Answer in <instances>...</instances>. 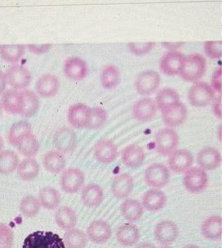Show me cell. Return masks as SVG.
<instances>
[{
    "label": "cell",
    "instance_id": "cell-53",
    "mask_svg": "<svg viewBox=\"0 0 222 248\" xmlns=\"http://www.w3.org/2000/svg\"><path fill=\"white\" fill-rule=\"evenodd\" d=\"M183 248H200L199 246H196V245H188V246H185Z\"/></svg>",
    "mask_w": 222,
    "mask_h": 248
},
{
    "label": "cell",
    "instance_id": "cell-4",
    "mask_svg": "<svg viewBox=\"0 0 222 248\" xmlns=\"http://www.w3.org/2000/svg\"><path fill=\"white\" fill-rule=\"evenodd\" d=\"M144 180L145 184L153 189L165 187L171 180L169 168L163 164H152L145 169Z\"/></svg>",
    "mask_w": 222,
    "mask_h": 248
},
{
    "label": "cell",
    "instance_id": "cell-5",
    "mask_svg": "<svg viewBox=\"0 0 222 248\" xmlns=\"http://www.w3.org/2000/svg\"><path fill=\"white\" fill-rule=\"evenodd\" d=\"M179 144L178 135L171 128L159 130L156 135V150L163 156H169L177 150Z\"/></svg>",
    "mask_w": 222,
    "mask_h": 248
},
{
    "label": "cell",
    "instance_id": "cell-21",
    "mask_svg": "<svg viewBox=\"0 0 222 248\" xmlns=\"http://www.w3.org/2000/svg\"><path fill=\"white\" fill-rule=\"evenodd\" d=\"M157 111L156 102L150 98L139 99L133 107V116L139 122H148L154 117Z\"/></svg>",
    "mask_w": 222,
    "mask_h": 248
},
{
    "label": "cell",
    "instance_id": "cell-23",
    "mask_svg": "<svg viewBox=\"0 0 222 248\" xmlns=\"http://www.w3.org/2000/svg\"><path fill=\"white\" fill-rule=\"evenodd\" d=\"M116 236L119 244L125 247H131L139 242L140 232L135 225L127 223L119 226Z\"/></svg>",
    "mask_w": 222,
    "mask_h": 248
},
{
    "label": "cell",
    "instance_id": "cell-10",
    "mask_svg": "<svg viewBox=\"0 0 222 248\" xmlns=\"http://www.w3.org/2000/svg\"><path fill=\"white\" fill-rule=\"evenodd\" d=\"M154 235L158 243L162 246H170L178 238V228L171 220H162L156 225Z\"/></svg>",
    "mask_w": 222,
    "mask_h": 248
},
{
    "label": "cell",
    "instance_id": "cell-52",
    "mask_svg": "<svg viewBox=\"0 0 222 248\" xmlns=\"http://www.w3.org/2000/svg\"><path fill=\"white\" fill-rule=\"evenodd\" d=\"M3 147H4V140H3L2 138L0 136V152L2 150Z\"/></svg>",
    "mask_w": 222,
    "mask_h": 248
},
{
    "label": "cell",
    "instance_id": "cell-31",
    "mask_svg": "<svg viewBox=\"0 0 222 248\" xmlns=\"http://www.w3.org/2000/svg\"><path fill=\"white\" fill-rule=\"evenodd\" d=\"M1 104L2 108L7 112L12 114H19L22 106L21 93L14 90L4 92L1 97Z\"/></svg>",
    "mask_w": 222,
    "mask_h": 248
},
{
    "label": "cell",
    "instance_id": "cell-20",
    "mask_svg": "<svg viewBox=\"0 0 222 248\" xmlns=\"http://www.w3.org/2000/svg\"><path fill=\"white\" fill-rule=\"evenodd\" d=\"M118 153L116 144L108 139L100 140L95 147V156L101 163H111L116 160Z\"/></svg>",
    "mask_w": 222,
    "mask_h": 248
},
{
    "label": "cell",
    "instance_id": "cell-29",
    "mask_svg": "<svg viewBox=\"0 0 222 248\" xmlns=\"http://www.w3.org/2000/svg\"><path fill=\"white\" fill-rule=\"evenodd\" d=\"M43 165L48 172L59 174L65 169L66 160L63 153L58 151H50L44 155Z\"/></svg>",
    "mask_w": 222,
    "mask_h": 248
},
{
    "label": "cell",
    "instance_id": "cell-26",
    "mask_svg": "<svg viewBox=\"0 0 222 248\" xmlns=\"http://www.w3.org/2000/svg\"><path fill=\"white\" fill-rule=\"evenodd\" d=\"M60 82L56 76L51 74L44 75L39 78L36 85L38 94L43 97H53L59 90Z\"/></svg>",
    "mask_w": 222,
    "mask_h": 248
},
{
    "label": "cell",
    "instance_id": "cell-51",
    "mask_svg": "<svg viewBox=\"0 0 222 248\" xmlns=\"http://www.w3.org/2000/svg\"><path fill=\"white\" fill-rule=\"evenodd\" d=\"M136 248H156L154 245L152 243H148V242H143V243H139Z\"/></svg>",
    "mask_w": 222,
    "mask_h": 248
},
{
    "label": "cell",
    "instance_id": "cell-13",
    "mask_svg": "<svg viewBox=\"0 0 222 248\" xmlns=\"http://www.w3.org/2000/svg\"><path fill=\"white\" fill-rule=\"evenodd\" d=\"M197 162L199 168H202L206 172L214 170L221 165V153L217 148L205 147L197 154Z\"/></svg>",
    "mask_w": 222,
    "mask_h": 248
},
{
    "label": "cell",
    "instance_id": "cell-9",
    "mask_svg": "<svg viewBox=\"0 0 222 248\" xmlns=\"http://www.w3.org/2000/svg\"><path fill=\"white\" fill-rule=\"evenodd\" d=\"M161 111L163 123L168 128H174L182 125L188 117L186 106L180 102L162 108Z\"/></svg>",
    "mask_w": 222,
    "mask_h": 248
},
{
    "label": "cell",
    "instance_id": "cell-34",
    "mask_svg": "<svg viewBox=\"0 0 222 248\" xmlns=\"http://www.w3.org/2000/svg\"><path fill=\"white\" fill-rule=\"evenodd\" d=\"M22 96V106L20 115L24 118L33 116L39 108V100L33 92L24 90L21 92Z\"/></svg>",
    "mask_w": 222,
    "mask_h": 248
},
{
    "label": "cell",
    "instance_id": "cell-22",
    "mask_svg": "<svg viewBox=\"0 0 222 248\" xmlns=\"http://www.w3.org/2000/svg\"><path fill=\"white\" fill-rule=\"evenodd\" d=\"M88 67L86 62L82 58L72 57L65 61L64 73L73 80H82L87 76Z\"/></svg>",
    "mask_w": 222,
    "mask_h": 248
},
{
    "label": "cell",
    "instance_id": "cell-46",
    "mask_svg": "<svg viewBox=\"0 0 222 248\" xmlns=\"http://www.w3.org/2000/svg\"><path fill=\"white\" fill-rule=\"evenodd\" d=\"M154 42L129 43L128 44V48L136 56H143L149 53L154 48Z\"/></svg>",
    "mask_w": 222,
    "mask_h": 248
},
{
    "label": "cell",
    "instance_id": "cell-28",
    "mask_svg": "<svg viewBox=\"0 0 222 248\" xmlns=\"http://www.w3.org/2000/svg\"><path fill=\"white\" fill-rule=\"evenodd\" d=\"M55 220L60 229L67 231L76 227L78 223L77 214L71 208L62 206L56 211Z\"/></svg>",
    "mask_w": 222,
    "mask_h": 248
},
{
    "label": "cell",
    "instance_id": "cell-45",
    "mask_svg": "<svg viewBox=\"0 0 222 248\" xmlns=\"http://www.w3.org/2000/svg\"><path fill=\"white\" fill-rule=\"evenodd\" d=\"M205 52L208 57L218 59L222 56V43L221 41H208L204 44Z\"/></svg>",
    "mask_w": 222,
    "mask_h": 248
},
{
    "label": "cell",
    "instance_id": "cell-47",
    "mask_svg": "<svg viewBox=\"0 0 222 248\" xmlns=\"http://www.w3.org/2000/svg\"><path fill=\"white\" fill-rule=\"evenodd\" d=\"M222 69L221 67H218L213 73L212 78V88L214 91L217 93H222Z\"/></svg>",
    "mask_w": 222,
    "mask_h": 248
},
{
    "label": "cell",
    "instance_id": "cell-49",
    "mask_svg": "<svg viewBox=\"0 0 222 248\" xmlns=\"http://www.w3.org/2000/svg\"><path fill=\"white\" fill-rule=\"evenodd\" d=\"M212 110L214 115L219 119H221L222 117L221 95H219L216 98L214 97L212 105Z\"/></svg>",
    "mask_w": 222,
    "mask_h": 248
},
{
    "label": "cell",
    "instance_id": "cell-40",
    "mask_svg": "<svg viewBox=\"0 0 222 248\" xmlns=\"http://www.w3.org/2000/svg\"><path fill=\"white\" fill-rule=\"evenodd\" d=\"M25 53V46L23 45H4L0 46V56L5 62L16 63Z\"/></svg>",
    "mask_w": 222,
    "mask_h": 248
},
{
    "label": "cell",
    "instance_id": "cell-38",
    "mask_svg": "<svg viewBox=\"0 0 222 248\" xmlns=\"http://www.w3.org/2000/svg\"><path fill=\"white\" fill-rule=\"evenodd\" d=\"M100 78L104 88L111 90L115 88L120 82V72L115 65H106L102 69Z\"/></svg>",
    "mask_w": 222,
    "mask_h": 248
},
{
    "label": "cell",
    "instance_id": "cell-39",
    "mask_svg": "<svg viewBox=\"0 0 222 248\" xmlns=\"http://www.w3.org/2000/svg\"><path fill=\"white\" fill-rule=\"evenodd\" d=\"M17 149L24 157H33L39 150V143L34 134L30 133L24 138L17 145Z\"/></svg>",
    "mask_w": 222,
    "mask_h": 248
},
{
    "label": "cell",
    "instance_id": "cell-42",
    "mask_svg": "<svg viewBox=\"0 0 222 248\" xmlns=\"http://www.w3.org/2000/svg\"><path fill=\"white\" fill-rule=\"evenodd\" d=\"M180 102V96L174 89L165 87L162 89L156 95V105L160 108H165L168 106Z\"/></svg>",
    "mask_w": 222,
    "mask_h": 248
},
{
    "label": "cell",
    "instance_id": "cell-32",
    "mask_svg": "<svg viewBox=\"0 0 222 248\" xmlns=\"http://www.w3.org/2000/svg\"><path fill=\"white\" fill-rule=\"evenodd\" d=\"M16 170L21 180L26 182L32 181L39 176L40 165L34 158L29 157L19 162Z\"/></svg>",
    "mask_w": 222,
    "mask_h": 248
},
{
    "label": "cell",
    "instance_id": "cell-35",
    "mask_svg": "<svg viewBox=\"0 0 222 248\" xmlns=\"http://www.w3.org/2000/svg\"><path fill=\"white\" fill-rule=\"evenodd\" d=\"M64 245L67 248H85L88 242L87 234L82 230H68L64 234Z\"/></svg>",
    "mask_w": 222,
    "mask_h": 248
},
{
    "label": "cell",
    "instance_id": "cell-14",
    "mask_svg": "<svg viewBox=\"0 0 222 248\" xmlns=\"http://www.w3.org/2000/svg\"><path fill=\"white\" fill-rule=\"evenodd\" d=\"M77 142L76 133L67 127L59 128L53 137V143L58 152L68 153L74 149Z\"/></svg>",
    "mask_w": 222,
    "mask_h": 248
},
{
    "label": "cell",
    "instance_id": "cell-12",
    "mask_svg": "<svg viewBox=\"0 0 222 248\" xmlns=\"http://www.w3.org/2000/svg\"><path fill=\"white\" fill-rule=\"evenodd\" d=\"M87 238L95 244L106 243L112 235V229L106 220H95L89 225Z\"/></svg>",
    "mask_w": 222,
    "mask_h": 248
},
{
    "label": "cell",
    "instance_id": "cell-24",
    "mask_svg": "<svg viewBox=\"0 0 222 248\" xmlns=\"http://www.w3.org/2000/svg\"><path fill=\"white\" fill-rule=\"evenodd\" d=\"M202 235L206 240L216 241L222 237V218L220 216H212L204 220L201 226Z\"/></svg>",
    "mask_w": 222,
    "mask_h": 248
},
{
    "label": "cell",
    "instance_id": "cell-30",
    "mask_svg": "<svg viewBox=\"0 0 222 248\" xmlns=\"http://www.w3.org/2000/svg\"><path fill=\"white\" fill-rule=\"evenodd\" d=\"M121 214L129 222L137 221L143 215L144 209L139 201L127 199L120 206Z\"/></svg>",
    "mask_w": 222,
    "mask_h": 248
},
{
    "label": "cell",
    "instance_id": "cell-11",
    "mask_svg": "<svg viewBox=\"0 0 222 248\" xmlns=\"http://www.w3.org/2000/svg\"><path fill=\"white\" fill-rule=\"evenodd\" d=\"M194 157L190 151L186 149L176 150L168 158L169 170L174 173H185L192 168Z\"/></svg>",
    "mask_w": 222,
    "mask_h": 248
},
{
    "label": "cell",
    "instance_id": "cell-55",
    "mask_svg": "<svg viewBox=\"0 0 222 248\" xmlns=\"http://www.w3.org/2000/svg\"><path fill=\"white\" fill-rule=\"evenodd\" d=\"M159 248H171L168 247V246H162V247H160Z\"/></svg>",
    "mask_w": 222,
    "mask_h": 248
},
{
    "label": "cell",
    "instance_id": "cell-17",
    "mask_svg": "<svg viewBox=\"0 0 222 248\" xmlns=\"http://www.w3.org/2000/svg\"><path fill=\"white\" fill-rule=\"evenodd\" d=\"M133 177L128 173H122L114 177L111 183V192L119 200L127 198L134 190Z\"/></svg>",
    "mask_w": 222,
    "mask_h": 248
},
{
    "label": "cell",
    "instance_id": "cell-54",
    "mask_svg": "<svg viewBox=\"0 0 222 248\" xmlns=\"http://www.w3.org/2000/svg\"><path fill=\"white\" fill-rule=\"evenodd\" d=\"M1 114H2V106H1V102H0V118H1Z\"/></svg>",
    "mask_w": 222,
    "mask_h": 248
},
{
    "label": "cell",
    "instance_id": "cell-2",
    "mask_svg": "<svg viewBox=\"0 0 222 248\" xmlns=\"http://www.w3.org/2000/svg\"><path fill=\"white\" fill-rule=\"evenodd\" d=\"M22 248H65L63 240L51 231H36L24 240Z\"/></svg>",
    "mask_w": 222,
    "mask_h": 248
},
{
    "label": "cell",
    "instance_id": "cell-27",
    "mask_svg": "<svg viewBox=\"0 0 222 248\" xmlns=\"http://www.w3.org/2000/svg\"><path fill=\"white\" fill-rule=\"evenodd\" d=\"M145 157L144 151L139 145H128L122 152V162L127 168H139L144 162Z\"/></svg>",
    "mask_w": 222,
    "mask_h": 248
},
{
    "label": "cell",
    "instance_id": "cell-1",
    "mask_svg": "<svg viewBox=\"0 0 222 248\" xmlns=\"http://www.w3.org/2000/svg\"><path fill=\"white\" fill-rule=\"evenodd\" d=\"M206 67V59L203 55L194 53L185 57L179 74L187 82H196L204 76Z\"/></svg>",
    "mask_w": 222,
    "mask_h": 248
},
{
    "label": "cell",
    "instance_id": "cell-50",
    "mask_svg": "<svg viewBox=\"0 0 222 248\" xmlns=\"http://www.w3.org/2000/svg\"><path fill=\"white\" fill-rule=\"evenodd\" d=\"M7 84V80L6 74H4L2 71L0 70V94H3V93L5 92Z\"/></svg>",
    "mask_w": 222,
    "mask_h": 248
},
{
    "label": "cell",
    "instance_id": "cell-41",
    "mask_svg": "<svg viewBox=\"0 0 222 248\" xmlns=\"http://www.w3.org/2000/svg\"><path fill=\"white\" fill-rule=\"evenodd\" d=\"M41 206L37 198L33 196H27L20 202L19 210L26 218H33L39 214Z\"/></svg>",
    "mask_w": 222,
    "mask_h": 248
},
{
    "label": "cell",
    "instance_id": "cell-16",
    "mask_svg": "<svg viewBox=\"0 0 222 248\" xmlns=\"http://www.w3.org/2000/svg\"><path fill=\"white\" fill-rule=\"evenodd\" d=\"M7 83L15 89H24L32 81V76L28 69L19 65H12L6 73Z\"/></svg>",
    "mask_w": 222,
    "mask_h": 248
},
{
    "label": "cell",
    "instance_id": "cell-18",
    "mask_svg": "<svg viewBox=\"0 0 222 248\" xmlns=\"http://www.w3.org/2000/svg\"><path fill=\"white\" fill-rule=\"evenodd\" d=\"M90 108L84 104H76L69 108L68 120L76 128H87L90 119Z\"/></svg>",
    "mask_w": 222,
    "mask_h": 248
},
{
    "label": "cell",
    "instance_id": "cell-8",
    "mask_svg": "<svg viewBox=\"0 0 222 248\" xmlns=\"http://www.w3.org/2000/svg\"><path fill=\"white\" fill-rule=\"evenodd\" d=\"M160 78L154 70H145L136 77L135 88L138 93L143 96L154 94L160 85Z\"/></svg>",
    "mask_w": 222,
    "mask_h": 248
},
{
    "label": "cell",
    "instance_id": "cell-43",
    "mask_svg": "<svg viewBox=\"0 0 222 248\" xmlns=\"http://www.w3.org/2000/svg\"><path fill=\"white\" fill-rule=\"evenodd\" d=\"M107 117L106 111L102 107L90 108V119L87 128L91 130L99 129L106 122Z\"/></svg>",
    "mask_w": 222,
    "mask_h": 248
},
{
    "label": "cell",
    "instance_id": "cell-25",
    "mask_svg": "<svg viewBox=\"0 0 222 248\" xmlns=\"http://www.w3.org/2000/svg\"><path fill=\"white\" fill-rule=\"evenodd\" d=\"M81 198L87 207H98L104 200L103 189L97 184H89L82 189Z\"/></svg>",
    "mask_w": 222,
    "mask_h": 248
},
{
    "label": "cell",
    "instance_id": "cell-44",
    "mask_svg": "<svg viewBox=\"0 0 222 248\" xmlns=\"http://www.w3.org/2000/svg\"><path fill=\"white\" fill-rule=\"evenodd\" d=\"M13 246V231L5 223H0V248H12Z\"/></svg>",
    "mask_w": 222,
    "mask_h": 248
},
{
    "label": "cell",
    "instance_id": "cell-37",
    "mask_svg": "<svg viewBox=\"0 0 222 248\" xmlns=\"http://www.w3.org/2000/svg\"><path fill=\"white\" fill-rule=\"evenodd\" d=\"M32 133V125L26 121H20L12 125L8 134L11 145L17 146L19 142L27 135Z\"/></svg>",
    "mask_w": 222,
    "mask_h": 248
},
{
    "label": "cell",
    "instance_id": "cell-36",
    "mask_svg": "<svg viewBox=\"0 0 222 248\" xmlns=\"http://www.w3.org/2000/svg\"><path fill=\"white\" fill-rule=\"evenodd\" d=\"M19 164L17 154L10 150L0 152V174H10L17 169Z\"/></svg>",
    "mask_w": 222,
    "mask_h": 248
},
{
    "label": "cell",
    "instance_id": "cell-6",
    "mask_svg": "<svg viewBox=\"0 0 222 248\" xmlns=\"http://www.w3.org/2000/svg\"><path fill=\"white\" fill-rule=\"evenodd\" d=\"M214 90L206 82H196L188 92V100L193 107H206L214 99Z\"/></svg>",
    "mask_w": 222,
    "mask_h": 248
},
{
    "label": "cell",
    "instance_id": "cell-48",
    "mask_svg": "<svg viewBox=\"0 0 222 248\" xmlns=\"http://www.w3.org/2000/svg\"><path fill=\"white\" fill-rule=\"evenodd\" d=\"M27 47L29 51L32 52L34 54L39 55L49 51L52 48V45L50 44H42V45L30 44V45H27Z\"/></svg>",
    "mask_w": 222,
    "mask_h": 248
},
{
    "label": "cell",
    "instance_id": "cell-19",
    "mask_svg": "<svg viewBox=\"0 0 222 248\" xmlns=\"http://www.w3.org/2000/svg\"><path fill=\"white\" fill-rule=\"evenodd\" d=\"M167 197L163 191L159 189H152L147 191L142 198V206L145 210L156 212L165 207Z\"/></svg>",
    "mask_w": 222,
    "mask_h": 248
},
{
    "label": "cell",
    "instance_id": "cell-7",
    "mask_svg": "<svg viewBox=\"0 0 222 248\" xmlns=\"http://www.w3.org/2000/svg\"><path fill=\"white\" fill-rule=\"evenodd\" d=\"M85 175L78 168H68L63 172L61 177V186L67 194H75L83 187Z\"/></svg>",
    "mask_w": 222,
    "mask_h": 248
},
{
    "label": "cell",
    "instance_id": "cell-15",
    "mask_svg": "<svg viewBox=\"0 0 222 248\" xmlns=\"http://www.w3.org/2000/svg\"><path fill=\"white\" fill-rule=\"evenodd\" d=\"M185 56L176 50H171L163 55L160 61V68L167 76H175L181 70Z\"/></svg>",
    "mask_w": 222,
    "mask_h": 248
},
{
    "label": "cell",
    "instance_id": "cell-33",
    "mask_svg": "<svg viewBox=\"0 0 222 248\" xmlns=\"http://www.w3.org/2000/svg\"><path fill=\"white\" fill-rule=\"evenodd\" d=\"M39 202L41 206L48 210H55L61 203L59 191L52 186H45L39 192Z\"/></svg>",
    "mask_w": 222,
    "mask_h": 248
},
{
    "label": "cell",
    "instance_id": "cell-3",
    "mask_svg": "<svg viewBox=\"0 0 222 248\" xmlns=\"http://www.w3.org/2000/svg\"><path fill=\"white\" fill-rule=\"evenodd\" d=\"M183 184L185 189L190 193L200 194L203 192L209 185L207 173L199 167H192L185 172Z\"/></svg>",
    "mask_w": 222,
    "mask_h": 248
}]
</instances>
